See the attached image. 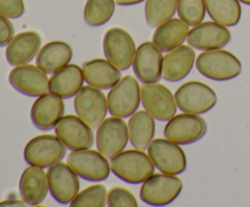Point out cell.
<instances>
[{"label":"cell","mask_w":250,"mask_h":207,"mask_svg":"<svg viewBox=\"0 0 250 207\" xmlns=\"http://www.w3.org/2000/svg\"><path fill=\"white\" fill-rule=\"evenodd\" d=\"M111 172L129 184H141L155 172L150 156L139 149L124 150L111 158Z\"/></svg>","instance_id":"obj_1"},{"label":"cell","mask_w":250,"mask_h":207,"mask_svg":"<svg viewBox=\"0 0 250 207\" xmlns=\"http://www.w3.org/2000/svg\"><path fill=\"white\" fill-rule=\"evenodd\" d=\"M198 71L212 80H231L242 73V62L234 54L222 49L203 51L195 60Z\"/></svg>","instance_id":"obj_2"},{"label":"cell","mask_w":250,"mask_h":207,"mask_svg":"<svg viewBox=\"0 0 250 207\" xmlns=\"http://www.w3.org/2000/svg\"><path fill=\"white\" fill-rule=\"evenodd\" d=\"M183 189L182 180L173 174H153L142 183L141 196L144 204L150 206H166L175 201Z\"/></svg>","instance_id":"obj_3"},{"label":"cell","mask_w":250,"mask_h":207,"mask_svg":"<svg viewBox=\"0 0 250 207\" xmlns=\"http://www.w3.org/2000/svg\"><path fill=\"white\" fill-rule=\"evenodd\" d=\"M141 99V87L133 75L121 78L107 94V107L111 116L126 118L138 110Z\"/></svg>","instance_id":"obj_4"},{"label":"cell","mask_w":250,"mask_h":207,"mask_svg":"<svg viewBox=\"0 0 250 207\" xmlns=\"http://www.w3.org/2000/svg\"><path fill=\"white\" fill-rule=\"evenodd\" d=\"M175 99L182 112L202 114L214 109L217 102V95L205 83L192 80L178 88L175 93Z\"/></svg>","instance_id":"obj_5"},{"label":"cell","mask_w":250,"mask_h":207,"mask_svg":"<svg viewBox=\"0 0 250 207\" xmlns=\"http://www.w3.org/2000/svg\"><path fill=\"white\" fill-rule=\"evenodd\" d=\"M66 153V146L60 139L51 134L34 136L24 146L23 157L29 166L49 168L61 162Z\"/></svg>","instance_id":"obj_6"},{"label":"cell","mask_w":250,"mask_h":207,"mask_svg":"<svg viewBox=\"0 0 250 207\" xmlns=\"http://www.w3.org/2000/svg\"><path fill=\"white\" fill-rule=\"evenodd\" d=\"M67 165L77 173L78 177L88 182H103L111 172V166L99 150H72L67 156Z\"/></svg>","instance_id":"obj_7"},{"label":"cell","mask_w":250,"mask_h":207,"mask_svg":"<svg viewBox=\"0 0 250 207\" xmlns=\"http://www.w3.org/2000/svg\"><path fill=\"white\" fill-rule=\"evenodd\" d=\"M207 122L203 117L183 112L168 119L164 134L166 139L178 145H189L200 140L207 134Z\"/></svg>","instance_id":"obj_8"},{"label":"cell","mask_w":250,"mask_h":207,"mask_svg":"<svg viewBox=\"0 0 250 207\" xmlns=\"http://www.w3.org/2000/svg\"><path fill=\"white\" fill-rule=\"evenodd\" d=\"M148 153L154 166L166 174L177 175L187 169V156L183 149L168 139L158 138L151 141Z\"/></svg>","instance_id":"obj_9"},{"label":"cell","mask_w":250,"mask_h":207,"mask_svg":"<svg viewBox=\"0 0 250 207\" xmlns=\"http://www.w3.org/2000/svg\"><path fill=\"white\" fill-rule=\"evenodd\" d=\"M104 54L107 60L120 71H126L133 63L136 44L133 38L125 29L114 27L105 33L103 40Z\"/></svg>","instance_id":"obj_10"},{"label":"cell","mask_w":250,"mask_h":207,"mask_svg":"<svg viewBox=\"0 0 250 207\" xmlns=\"http://www.w3.org/2000/svg\"><path fill=\"white\" fill-rule=\"evenodd\" d=\"M128 140V126L120 117L104 119L97 129V148L107 158L115 157L124 151Z\"/></svg>","instance_id":"obj_11"},{"label":"cell","mask_w":250,"mask_h":207,"mask_svg":"<svg viewBox=\"0 0 250 207\" xmlns=\"http://www.w3.org/2000/svg\"><path fill=\"white\" fill-rule=\"evenodd\" d=\"M141 99L144 109L158 121H168L177 111L175 96L163 84L144 83L141 88Z\"/></svg>","instance_id":"obj_12"},{"label":"cell","mask_w":250,"mask_h":207,"mask_svg":"<svg viewBox=\"0 0 250 207\" xmlns=\"http://www.w3.org/2000/svg\"><path fill=\"white\" fill-rule=\"evenodd\" d=\"M75 110L77 116L88 126L97 128L106 117L109 107L102 89L87 85L75 95Z\"/></svg>","instance_id":"obj_13"},{"label":"cell","mask_w":250,"mask_h":207,"mask_svg":"<svg viewBox=\"0 0 250 207\" xmlns=\"http://www.w3.org/2000/svg\"><path fill=\"white\" fill-rule=\"evenodd\" d=\"M49 191L61 205H70L80 192L78 175L68 165L58 162L48 169Z\"/></svg>","instance_id":"obj_14"},{"label":"cell","mask_w":250,"mask_h":207,"mask_svg":"<svg viewBox=\"0 0 250 207\" xmlns=\"http://www.w3.org/2000/svg\"><path fill=\"white\" fill-rule=\"evenodd\" d=\"M163 51L153 43H142L136 50L133 71L142 83H158L163 78Z\"/></svg>","instance_id":"obj_15"},{"label":"cell","mask_w":250,"mask_h":207,"mask_svg":"<svg viewBox=\"0 0 250 207\" xmlns=\"http://www.w3.org/2000/svg\"><path fill=\"white\" fill-rule=\"evenodd\" d=\"M56 136L70 150L90 149L94 144L92 127L88 126L82 118L73 114H67L61 118L55 127Z\"/></svg>","instance_id":"obj_16"},{"label":"cell","mask_w":250,"mask_h":207,"mask_svg":"<svg viewBox=\"0 0 250 207\" xmlns=\"http://www.w3.org/2000/svg\"><path fill=\"white\" fill-rule=\"evenodd\" d=\"M10 84L21 94L38 97L49 90L46 72L34 65L15 66L9 75Z\"/></svg>","instance_id":"obj_17"},{"label":"cell","mask_w":250,"mask_h":207,"mask_svg":"<svg viewBox=\"0 0 250 207\" xmlns=\"http://www.w3.org/2000/svg\"><path fill=\"white\" fill-rule=\"evenodd\" d=\"M231 40V32L226 26L215 21L202 22L189 31L187 37L188 45L198 50H216L222 49Z\"/></svg>","instance_id":"obj_18"},{"label":"cell","mask_w":250,"mask_h":207,"mask_svg":"<svg viewBox=\"0 0 250 207\" xmlns=\"http://www.w3.org/2000/svg\"><path fill=\"white\" fill-rule=\"evenodd\" d=\"M65 113L62 97L53 93H45L37 97L31 109V119L34 127L41 131L55 128Z\"/></svg>","instance_id":"obj_19"},{"label":"cell","mask_w":250,"mask_h":207,"mask_svg":"<svg viewBox=\"0 0 250 207\" xmlns=\"http://www.w3.org/2000/svg\"><path fill=\"white\" fill-rule=\"evenodd\" d=\"M42 38L39 33L34 31H27L14 36L6 45V56L7 62L11 66L26 65L31 62L41 50Z\"/></svg>","instance_id":"obj_20"},{"label":"cell","mask_w":250,"mask_h":207,"mask_svg":"<svg viewBox=\"0 0 250 207\" xmlns=\"http://www.w3.org/2000/svg\"><path fill=\"white\" fill-rule=\"evenodd\" d=\"M195 51L190 45H180L168 51L164 57L163 78L167 82H180L192 71L195 62Z\"/></svg>","instance_id":"obj_21"},{"label":"cell","mask_w":250,"mask_h":207,"mask_svg":"<svg viewBox=\"0 0 250 207\" xmlns=\"http://www.w3.org/2000/svg\"><path fill=\"white\" fill-rule=\"evenodd\" d=\"M49 190L48 174L43 168L29 166L20 178V194L28 206H37L45 199Z\"/></svg>","instance_id":"obj_22"},{"label":"cell","mask_w":250,"mask_h":207,"mask_svg":"<svg viewBox=\"0 0 250 207\" xmlns=\"http://www.w3.org/2000/svg\"><path fill=\"white\" fill-rule=\"evenodd\" d=\"M84 75L80 66L68 63L60 68L49 79V92L59 95L62 99L75 96L83 88Z\"/></svg>","instance_id":"obj_23"},{"label":"cell","mask_w":250,"mask_h":207,"mask_svg":"<svg viewBox=\"0 0 250 207\" xmlns=\"http://www.w3.org/2000/svg\"><path fill=\"white\" fill-rule=\"evenodd\" d=\"M82 71L87 84L98 89H111L121 79V71L107 58L88 61L83 65Z\"/></svg>","instance_id":"obj_24"},{"label":"cell","mask_w":250,"mask_h":207,"mask_svg":"<svg viewBox=\"0 0 250 207\" xmlns=\"http://www.w3.org/2000/svg\"><path fill=\"white\" fill-rule=\"evenodd\" d=\"M189 26L181 19H170L156 27L153 34V43L161 51L173 50L187 40Z\"/></svg>","instance_id":"obj_25"},{"label":"cell","mask_w":250,"mask_h":207,"mask_svg":"<svg viewBox=\"0 0 250 207\" xmlns=\"http://www.w3.org/2000/svg\"><path fill=\"white\" fill-rule=\"evenodd\" d=\"M72 55V48L68 43L61 40L50 41L39 50L37 55V66L44 72L54 73L68 65Z\"/></svg>","instance_id":"obj_26"},{"label":"cell","mask_w":250,"mask_h":207,"mask_svg":"<svg viewBox=\"0 0 250 207\" xmlns=\"http://www.w3.org/2000/svg\"><path fill=\"white\" fill-rule=\"evenodd\" d=\"M128 133L132 146L144 150L153 141L155 134V118L146 110L134 112L129 117Z\"/></svg>","instance_id":"obj_27"},{"label":"cell","mask_w":250,"mask_h":207,"mask_svg":"<svg viewBox=\"0 0 250 207\" xmlns=\"http://www.w3.org/2000/svg\"><path fill=\"white\" fill-rule=\"evenodd\" d=\"M209 16L217 23L226 27H234L242 17V6L239 0H205Z\"/></svg>","instance_id":"obj_28"},{"label":"cell","mask_w":250,"mask_h":207,"mask_svg":"<svg viewBox=\"0 0 250 207\" xmlns=\"http://www.w3.org/2000/svg\"><path fill=\"white\" fill-rule=\"evenodd\" d=\"M178 0H146V19L150 27H158L172 19L177 11Z\"/></svg>","instance_id":"obj_29"},{"label":"cell","mask_w":250,"mask_h":207,"mask_svg":"<svg viewBox=\"0 0 250 207\" xmlns=\"http://www.w3.org/2000/svg\"><path fill=\"white\" fill-rule=\"evenodd\" d=\"M115 0H87L84 21L90 27H100L110 21L115 12Z\"/></svg>","instance_id":"obj_30"},{"label":"cell","mask_w":250,"mask_h":207,"mask_svg":"<svg viewBox=\"0 0 250 207\" xmlns=\"http://www.w3.org/2000/svg\"><path fill=\"white\" fill-rule=\"evenodd\" d=\"M107 190L103 184H94L78 192L71 201L72 207H104L107 204Z\"/></svg>","instance_id":"obj_31"},{"label":"cell","mask_w":250,"mask_h":207,"mask_svg":"<svg viewBox=\"0 0 250 207\" xmlns=\"http://www.w3.org/2000/svg\"><path fill=\"white\" fill-rule=\"evenodd\" d=\"M205 0H178V16L188 26L194 27L202 23L205 17Z\"/></svg>","instance_id":"obj_32"},{"label":"cell","mask_w":250,"mask_h":207,"mask_svg":"<svg viewBox=\"0 0 250 207\" xmlns=\"http://www.w3.org/2000/svg\"><path fill=\"white\" fill-rule=\"evenodd\" d=\"M107 206L110 207H137L138 201L129 190L125 188H112L107 192Z\"/></svg>","instance_id":"obj_33"},{"label":"cell","mask_w":250,"mask_h":207,"mask_svg":"<svg viewBox=\"0 0 250 207\" xmlns=\"http://www.w3.org/2000/svg\"><path fill=\"white\" fill-rule=\"evenodd\" d=\"M0 14L7 19H20L24 14L23 0H0Z\"/></svg>","instance_id":"obj_34"},{"label":"cell","mask_w":250,"mask_h":207,"mask_svg":"<svg viewBox=\"0 0 250 207\" xmlns=\"http://www.w3.org/2000/svg\"><path fill=\"white\" fill-rule=\"evenodd\" d=\"M15 29L11 21L0 14V46H5L10 43L15 36Z\"/></svg>","instance_id":"obj_35"},{"label":"cell","mask_w":250,"mask_h":207,"mask_svg":"<svg viewBox=\"0 0 250 207\" xmlns=\"http://www.w3.org/2000/svg\"><path fill=\"white\" fill-rule=\"evenodd\" d=\"M0 206H27L23 200L19 199H7L0 202Z\"/></svg>","instance_id":"obj_36"},{"label":"cell","mask_w":250,"mask_h":207,"mask_svg":"<svg viewBox=\"0 0 250 207\" xmlns=\"http://www.w3.org/2000/svg\"><path fill=\"white\" fill-rule=\"evenodd\" d=\"M117 5H121V6H132V5H137L143 2L144 0H115Z\"/></svg>","instance_id":"obj_37"},{"label":"cell","mask_w":250,"mask_h":207,"mask_svg":"<svg viewBox=\"0 0 250 207\" xmlns=\"http://www.w3.org/2000/svg\"><path fill=\"white\" fill-rule=\"evenodd\" d=\"M241 2H243V4L246 5H250V0H239Z\"/></svg>","instance_id":"obj_38"}]
</instances>
